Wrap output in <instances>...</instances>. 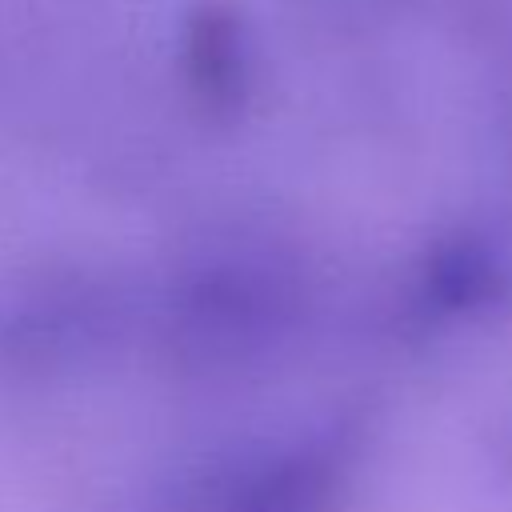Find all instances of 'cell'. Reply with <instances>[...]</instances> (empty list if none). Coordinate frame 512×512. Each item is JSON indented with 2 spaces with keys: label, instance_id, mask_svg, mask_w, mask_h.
<instances>
[{
  "label": "cell",
  "instance_id": "cell-1",
  "mask_svg": "<svg viewBox=\"0 0 512 512\" xmlns=\"http://www.w3.org/2000/svg\"><path fill=\"white\" fill-rule=\"evenodd\" d=\"M184 76L212 112H236L252 84V40L232 4L204 0L184 20Z\"/></svg>",
  "mask_w": 512,
  "mask_h": 512
},
{
  "label": "cell",
  "instance_id": "cell-2",
  "mask_svg": "<svg viewBox=\"0 0 512 512\" xmlns=\"http://www.w3.org/2000/svg\"><path fill=\"white\" fill-rule=\"evenodd\" d=\"M424 284L440 308L464 312V308L492 304L500 296L504 264L488 240L456 236V240L436 244V252L428 256V268H424Z\"/></svg>",
  "mask_w": 512,
  "mask_h": 512
}]
</instances>
